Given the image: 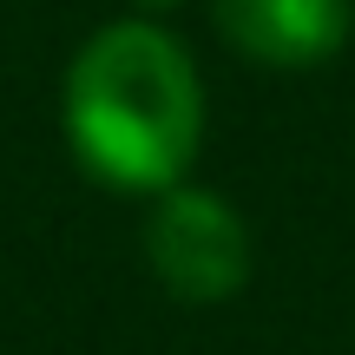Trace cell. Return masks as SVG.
<instances>
[{"instance_id": "obj_1", "label": "cell", "mask_w": 355, "mask_h": 355, "mask_svg": "<svg viewBox=\"0 0 355 355\" xmlns=\"http://www.w3.org/2000/svg\"><path fill=\"white\" fill-rule=\"evenodd\" d=\"M66 139L112 191H171L204 139L191 53L152 20H112L66 66Z\"/></svg>"}, {"instance_id": "obj_2", "label": "cell", "mask_w": 355, "mask_h": 355, "mask_svg": "<svg viewBox=\"0 0 355 355\" xmlns=\"http://www.w3.org/2000/svg\"><path fill=\"white\" fill-rule=\"evenodd\" d=\"M145 257L158 283L184 303H224L250 283V230L217 191H158V211L145 224Z\"/></svg>"}, {"instance_id": "obj_3", "label": "cell", "mask_w": 355, "mask_h": 355, "mask_svg": "<svg viewBox=\"0 0 355 355\" xmlns=\"http://www.w3.org/2000/svg\"><path fill=\"white\" fill-rule=\"evenodd\" d=\"M211 20L243 60L303 73L343 53L355 7L349 0H211Z\"/></svg>"}, {"instance_id": "obj_4", "label": "cell", "mask_w": 355, "mask_h": 355, "mask_svg": "<svg viewBox=\"0 0 355 355\" xmlns=\"http://www.w3.org/2000/svg\"><path fill=\"white\" fill-rule=\"evenodd\" d=\"M152 7H165V0H152Z\"/></svg>"}]
</instances>
